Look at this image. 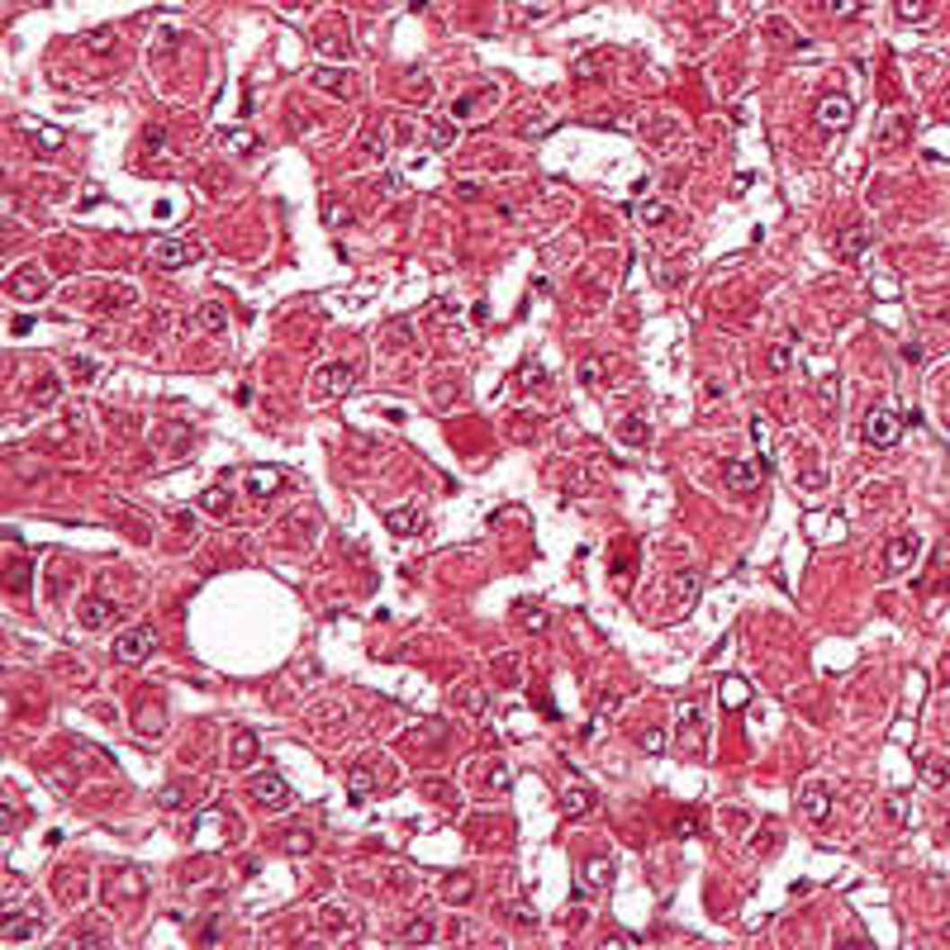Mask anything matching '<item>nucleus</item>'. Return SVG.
Listing matches in <instances>:
<instances>
[{"label":"nucleus","mask_w":950,"mask_h":950,"mask_svg":"<svg viewBox=\"0 0 950 950\" xmlns=\"http://www.w3.org/2000/svg\"><path fill=\"white\" fill-rule=\"evenodd\" d=\"M224 147H233V153H253L257 138H253L247 129H228V133H224Z\"/></svg>","instance_id":"a878e982"},{"label":"nucleus","mask_w":950,"mask_h":950,"mask_svg":"<svg viewBox=\"0 0 950 950\" xmlns=\"http://www.w3.org/2000/svg\"><path fill=\"white\" fill-rule=\"evenodd\" d=\"M253 756H257V737H253V732H238V737H233V756L228 760L233 765H247Z\"/></svg>","instance_id":"4be33fe9"},{"label":"nucleus","mask_w":950,"mask_h":950,"mask_svg":"<svg viewBox=\"0 0 950 950\" xmlns=\"http://www.w3.org/2000/svg\"><path fill=\"white\" fill-rule=\"evenodd\" d=\"M642 746H646V751H652V756H656V751H661V746H665V732H646V737H642Z\"/></svg>","instance_id":"37998d69"},{"label":"nucleus","mask_w":950,"mask_h":950,"mask_svg":"<svg viewBox=\"0 0 950 950\" xmlns=\"http://www.w3.org/2000/svg\"><path fill=\"white\" fill-rule=\"evenodd\" d=\"M561 808L571 812V818H585V812L594 808V794L580 789V785H565V789H561Z\"/></svg>","instance_id":"4468645a"},{"label":"nucleus","mask_w":950,"mask_h":950,"mask_svg":"<svg viewBox=\"0 0 950 950\" xmlns=\"http://www.w3.org/2000/svg\"><path fill=\"white\" fill-rule=\"evenodd\" d=\"M851 120H856V105H851V100H846V95H827L822 105H818V124H822L827 133L846 129Z\"/></svg>","instance_id":"6e6552de"},{"label":"nucleus","mask_w":950,"mask_h":950,"mask_svg":"<svg viewBox=\"0 0 950 950\" xmlns=\"http://www.w3.org/2000/svg\"><path fill=\"white\" fill-rule=\"evenodd\" d=\"M452 698L461 704V713H471V718H480V713H485V694H480L475 685H457Z\"/></svg>","instance_id":"6ab92c4d"},{"label":"nucleus","mask_w":950,"mask_h":950,"mask_svg":"<svg viewBox=\"0 0 950 950\" xmlns=\"http://www.w3.org/2000/svg\"><path fill=\"white\" fill-rule=\"evenodd\" d=\"M386 523H390V532H413V528H419V513H413V509H390Z\"/></svg>","instance_id":"bb28decb"},{"label":"nucleus","mask_w":950,"mask_h":950,"mask_svg":"<svg viewBox=\"0 0 950 950\" xmlns=\"http://www.w3.org/2000/svg\"><path fill=\"white\" fill-rule=\"evenodd\" d=\"M58 395H62V386H58V376H53V371H43L39 380H33V404H39V409H53V404H58Z\"/></svg>","instance_id":"a211bd4d"},{"label":"nucleus","mask_w":950,"mask_h":950,"mask_svg":"<svg viewBox=\"0 0 950 950\" xmlns=\"http://www.w3.org/2000/svg\"><path fill=\"white\" fill-rule=\"evenodd\" d=\"M153 656V627H129L114 637V661L120 665H138Z\"/></svg>","instance_id":"20e7f679"},{"label":"nucleus","mask_w":950,"mask_h":950,"mask_svg":"<svg viewBox=\"0 0 950 950\" xmlns=\"http://www.w3.org/2000/svg\"><path fill=\"white\" fill-rule=\"evenodd\" d=\"M195 798H205V785H191V779H186V785L162 789V794H157V804H162V808H181V804H195Z\"/></svg>","instance_id":"ddd939ff"},{"label":"nucleus","mask_w":950,"mask_h":950,"mask_svg":"<svg viewBox=\"0 0 950 950\" xmlns=\"http://www.w3.org/2000/svg\"><path fill=\"white\" fill-rule=\"evenodd\" d=\"M399 941H404V946H413V941H419V946H428V941H432V922H428V918H413V922H404V931H399Z\"/></svg>","instance_id":"412c9836"},{"label":"nucleus","mask_w":950,"mask_h":950,"mask_svg":"<svg viewBox=\"0 0 950 950\" xmlns=\"http://www.w3.org/2000/svg\"><path fill=\"white\" fill-rule=\"evenodd\" d=\"M837 247H841V257H851V262H856V257L865 253V233H860V228L841 233V238H837Z\"/></svg>","instance_id":"393cba45"},{"label":"nucleus","mask_w":950,"mask_h":950,"mask_svg":"<svg viewBox=\"0 0 950 950\" xmlns=\"http://www.w3.org/2000/svg\"><path fill=\"white\" fill-rule=\"evenodd\" d=\"M865 442H870V447H893L898 442L893 409H870V413H865Z\"/></svg>","instance_id":"423d86ee"},{"label":"nucleus","mask_w":950,"mask_h":950,"mask_svg":"<svg viewBox=\"0 0 950 950\" xmlns=\"http://www.w3.org/2000/svg\"><path fill=\"white\" fill-rule=\"evenodd\" d=\"M10 295L14 299H43L48 295V271L43 266H20V271L10 276Z\"/></svg>","instance_id":"0eeeda50"},{"label":"nucleus","mask_w":950,"mask_h":950,"mask_svg":"<svg viewBox=\"0 0 950 950\" xmlns=\"http://www.w3.org/2000/svg\"><path fill=\"white\" fill-rule=\"evenodd\" d=\"M29 129H33V124H29ZM33 138H39L43 147H62V133H58V129H33Z\"/></svg>","instance_id":"ea45409f"},{"label":"nucleus","mask_w":950,"mask_h":950,"mask_svg":"<svg viewBox=\"0 0 950 950\" xmlns=\"http://www.w3.org/2000/svg\"><path fill=\"white\" fill-rule=\"evenodd\" d=\"M494 665H499V679H504V685H519V670H513L519 661H513V656H499Z\"/></svg>","instance_id":"58836bf2"},{"label":"nucleus","mask_w":950,"mask_h":950,"mask_svg":"<svg viewBox=\"0 0 950 950\" xmlns=\"http://www.w3.org/2000/svg\"><path fill=\"white\" fill-rule=\"evenodd\" d=\"M247 490H253V499H266V494H276L280 490V471H271V466H257V471H247Z\"/></svg>","instance_id":"dca6fc26"},{"label":"nucleus","mask_w":950,"mask_h":950,"mask_svg":"<svg viewBox=\"0 0 950 950\" xmlns=\"http://www.w3.org/2000/svg\"><path fill=\"white\" fill-rule=\"evenodd\" d=\"M428 143H432V147H452V143H457V129H452V124H432V129H428Z\"/></svg>","instance_id":"2f4dec72"},{"label":"nucleus","mask_w":950,"mask_h":950,"mask_svg":"<svg viewBox=\"0 0 950 950\" xmlns=\"http://www.w3.org/2000/svg\"><path fill=\"white\" fill-rule=\"evenodd\" d=\"M675 837H698V818H679L675 822Z\"/></svg>","instance_id":"a19ab883"},{"label":"nucleus","mask_w":950,"mask_h":950,"mask_svg":"<svg viewBox=\"0 0 950 950\" xmlns=\"http://www.w3.org/2000/svg\"><path fill=\"white\" fill-rule=\"evenodd\" d=\"M856 5H860V0H827L831 14H856Z\"/></svg>","instance_id":"79ce46f5"},{"label":"nucleus","mask_w":950,"mask_h":950,"mask_svg":"<svg viewBox=\"0 0 950 950\" xmlns=\"http://www.w3.org/2000/svg\"><path fill=\"white\" fill-rule=\"evenodd\" d=\"M371 789H376V779H371V770H366V765H357V770H352V798H366V794H371Z\"/></svg>","instance_id":"7c9ffc66"},{"label":"nucleus","mask_w":950,"mask_h":950,"mask_svg":"<svg viewBox=\"0 0 950 950\" xmlns=\"http://www.w3.org/2000/svg\"><path fill=\"white\" fill-rule=\"evenodd\" d=\"M361 153H366V157H386V153H390L386 129H371V133H366V138H361Z\"/></svg>","instance_id":"5701e85b"},{"label":"nucleus","mask_w":950,"mask_h":950,"mask_svg":"<svg viewBox=\"0 0 950 950\" xmlns=\"http://www.w3.org/2000/svg\"><path fill=\"white\" fill-rule=\"evenodd\" d=\"M694 590H698V580H694V575H679V580H675V604L689 608V604H694Z\"/></svg>","instance_id":"473e14b6"},{"label":"nucleus","mask_w":950,"mask_h":950,"mask_svg":"<svg viewBox=\"0 0 950 950\" xmlns=\"http://www.w3.org/2000/svg\"><path fill=\"white\" fill-rule=\"evenodd\" d=\"M718 471H723L727 485H732V490H741V494L760 485V466H756V461H723Z\"/></svg>","instance_id":"1a4fd4ad"},{"label":"nucleus","mask_w":950,"mask_h":950,"mask_svg":"<svg viewBox=\"0 0 950 950\" xmlns=\"http://www.w3.org/2000/svg\"><path fill=\"white\" fill-rule=\"evenodd\" d=\"M775 846H779V827H775V822H770V827H765V831H756V837H751V851H756V856H765V851H775Z\"/></svg>","instance_id":"c756f323"},{"label":"nucleus","mask_w":950,"mask_h":950,"mask_svg":"<svg viewBox=\"0 0 950 950\" xmlns=\"http://www.w3.org/2000/svg\"><path fill=\"white\" fill-rule=\"evenodd\" d=\"M153 266H162V271H176V266H191L195 257H200V243L195 238H162V243H153Z\"/></svg>","instance_id":"f03ea898"},{"label":"nucleus","mask_w":950,"mask_h":950,"mask_svg":"<svg viewBox=\"0 0 950 950\" xmlns=\"http://www.w3.org/2000/svg\"><path fill=\"white\" fill-rule=\"evenodd\" d=\"M253 804H262V808H286L290 804V789H286V779H280L276 770H257L253 775Z\"/></svg>","instance_id":"39448f33"},{"label":"nucleus","mask_w":950,"mask_h":950,"mask_svg":"<svg viewBox=\"0 0 950 950\" xmlns=\"http://www.w3.org/2000/svg\"><path fill=\"white\" fill-rule=\"evenodd\" d=\"M765 366H770V371H775V376H779V371H789V342H779V347H770V361H765Z\"/></svg>","instance_id":"e433bc0d"},{"label":"nucleus","mask_w":950,"mask_h":950,"mask_svg":"<svg viewBox=\"0 0 950 950\" xmlns=\"http://www.w3.org/2000/svg\"><path fill=\"white\" fill-rule=\"evenodd\" d=\"M798 812H804L812 827H822L831 818V789H827V779H808V785L798 789Z\"/></svg>","instance_id":"7ed1b4c3"},{"label":"nucleus","mask_w":950,"mask_h":950,"mask_svg":"<svg viewBox=\"0 0 950 950\" xmlns=\"http://www.w3.org/2000/svg\"><path fill=\"white\" fill-rule=\"evenodd\" d=\"M72 376L81 380V386H86V380H95V361H91V357H76V361H72Z\"/></svg>","instance_id":"4c0bfd02"},{"label":"nucleus","mask_w":950,"mask_h":950,"mask_svg":"<svg viewBox=\"0 0 950 950\" xmlns=\"http://www.w3.org/2000/svg\"><path fill=\"white\" fill-rule=\"evenodd\" d=\"M912 556H918V537H908V532H903V537H893L889 542V556H884V575H898Z\"/></svg>","instance_id":"9b49d317"},{"label":"nucleus","mask_w":950,"mask_h":950,"mask_svg":"<svg viewBox=\"0 0 950 950\" xmlns=\"http://www.w3.org/2000/svg\"><path fill=\"white\" fill-rule=\"evenodd\" d=\"M195 324L205 328V333H224V328H228V309L209 299V305H200V309H195Z\"/></svg>","instance_id":"f3484780"},{"label":"nucleus","mask_w":950,"mask_h":950,"mask_svg":"<svg viewBox=\"0 0 950 950\" xmlns=\"http://www.w3.org/2000/svg\"><path fill=\"white\" fill-rule=\"evenodd\" d=\"M200 509H205V513H228V490L224 485L205 490V494H200Z\"/></svg>","instance_id":"b1692460"},{"label":"nucleus","mask_w":950,"mask_h":950,"mask_svg":"<svg viewBox=\"0 0 950 950\" xmlns=\"http://www.w3.org/2000/svg\"><path fill=\"white\" fill-rule=\"evenodd\" d=\"M286 851H290V856H309V851H314V837H309V831H290V837H286Z\"/></svg>","instance_id":"72a5a7b5"},{"label":"nucleus","mask_w":950,"mask_h":950,"mask_svg":"<svg viewBox=\"0 0 950 950\" xmlns=\"http://www.w3.org/2000/svg\"><path fill=\"white\" fill-rule=\"evenodd\" d=\"M623 442H627V447H642V442H646V423H642V419H627V423H623Z\"/></svg>","instance_id":"c9c22d12"},{"label":"nucleus","mask_w":950,"mask_h":950,"mask_svg":"<svg viewBox=\"0 0 950 950\" xmlns=\"http://www.w3.org/2000/svg\"><path fill=\"white\" fill-rule=\"evenodd\" d=\"M309 86H319V91H328V95H338V100H342V95H347V86H352V76H347V72H328V67H319V72L309 76Z\"/></svg>","instance_id":"2eb2a0df"},{"label":"nucleus","mask_w":950,"mask_h":950,"mask_svg":"<svg viewBox=\"0 0 950 950\" xmlns=\"http://www.w3.org/2000/svg\"><path fill=\"white\" fill-rule=\"evenodd\" d=\"M723 698H727V708H741L746 704V685L741 679H723Z\"/></svg>","instance_id":"f704fd0d"},{"label":"nucleus","mask_w":950,"mask_h":950,"mask_svg":"<svg viewBox=\"0 0 950 950\" xmlns=\"http://www.w3.org/2000/svg\"><path fill=\"white\" fill-rule=\"evenodd\" d=\"M585 879H590V884H608V879H613V860H604V856L590 860L585 865Z\"/></svg>","instance_id":"c85d7f7f"},{"label":"nucleus","mask_w":950,"mask_h":950,"mask_svg":"<svg viewBox=\"0 0 950 950\" xmlns=\"http://www.w3.org/2000/svg\"><path fill=\"white\" fill-rule=\"evenodd\" d=\"M471 889H475V879H471V875H457V879H447L442 898H447L452 908H461V903H471Z\"/></svg>","instance_id":"aec40b11"},{"label":"nucleus","mask_w":950,"mask_h":950,"mask_svg":"<svg viewBox=\"0 0 950 950\" xmlns=\"http://www.w3.org/2000/svg\"><path fill=\"white\" fill-rule=\"evenodd\" d=\"M637 214H642V224H665L670 219V205H665V200H646Z\"/></svg>","instance_id":"cd10ccee"},{"label":"nucleus","mask_w":950,"mask_h":950,"mask_svg":"<svg viewBox=\"0 0 950 950\" xmlns=\"http://www.w3.org/2000/svg\"><path fill=\"white\" fill-rule=\"evenodd\" d=\"M704 737H708V732H704V713L689 708L685 718H679V746H689L694 756H704Z\"/></svg>","instance_id":"9d476101"},{"label":"nucleus","mask_w":950,"mask_h":950,"mask_svg":"<svg viewBox=\"0 0 950 950\" xmlns=\"http://www.w3.org/2000/svg\"><path fill=\"white\" fill-rule=\"evenodd\" d=\"M352 386H357V366L352 361H324L319 371H314V380H309V395L319 399V404H328V399H342Z\"/></svg>","instance_id":"f257e3e1"},{"label":"nucleus","mask_w":950,"mask_h":950,"mask_svg":"<svg viewBox=\"0 0 950 950\" xmlns=\"http://www.w3.org/2000/svg\"><path fill=\"white\" fill-rule=\"evenodd\" d=\"M76 618H81V627H110L114 623V604H105V599H81Z\"/></svg>","instance_id":"f8f14e48"},{"label":"nucleus","mask_w":950,"mask_h":950,"mask_svg":"<svg viewBox=\"0 0 950 950\" xmlns=\"http://www.w3.org/2000/svg\"><path fill=\"white\" fill-rule=\"evenodd\" d=\"M143 143H147V147H153V153H162V147H166V138H162V129H147V138H143Z\"/></svg>","instance_id":"c03bdc74"}]
</instances>
